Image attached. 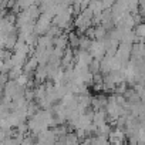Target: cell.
<instances>
[{"mask_svg":"<svg viewBox=\"0 0 145 145\" xmlns=\"http://www.w3.org/2000/svg\"><path fill=\"white\" fill-rule=\"evenodd\" d=\"M135 34H137V37H139V39H144V37H145V23H139V24H138Z\"/></svg>","mask_w":145,"mask_h":145,"instance_id":"cell-1","label":"cell"}]
</instances>
